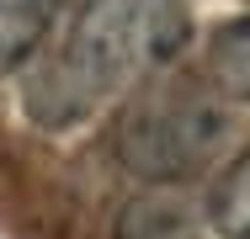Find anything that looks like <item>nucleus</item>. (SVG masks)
I'll return each mask as SVG.
<instances>
[{
    "mask_svg": "<svg viewBox=\"0 0 250 239\" xmlns=\"http://www.w3.org/2000/svg\"><path fill=\"white\" fill-rule=\"evenodd\" d=\"M59 0H0V75L21 69L48 38Z\"/></svg>",
    "mask_w": 250,
    "mask_h": 239,
    "instance_id": "5",
    "label": "nucleus"
},
{
    "mask_svg": "<svg viewBox=\"0 0 250 239\" xmlns=\"http://www.w3.org/2000/svg\"><path fill=\"white\" fill-rule=\"evenodd\" d=\"M202 80L224 101L250 106V16H234V21L213 27V38L202 48Z\"/></svg>",
    "mask_w": 250,
    "mask_h": 239,
    "instance_id": "4",
    "label": "nucleus"
},
{
    "mask_svg": "<svg viewBox=\"0 0 250 239\" xmlns=\"http://www.w3.org/2000/svg\"><path fill=\"white\" fill-rule=\"evenodd\" d=\"M202 207L181 186H144L123 202L112 239H202Z\"/></svg>",
    "mask_w": 250,
    "mask_h": 239,
    "instance_id": "3",
    "label": "nucleus"
},
{
    "mask_svg": "<svg viewBox=\"0 0 250 239\" xmlns=\"http://www.w3.org/2000/svg\"><path fill=\"white\" fill-rule=\"evenodd\" d=\"M192 43L187 0H80L64 38L27 59L21 112L43 133L80 128L106 101L176 64Z\"/></svg>",
    "mask_w": 250,
    "mask_h": 239,
    "instance_id": "1",
    "label": "nucleus"
},
{
    "mask_svg": "<svg viewBox=\"0 0 250 239\" xmlns=\"http://www.w3.org/2000/svg\"><path fill=\"white\" fill-rule=\"evenodd\" d=\"M202 218L218 239H250V149L218 170V181L208 186V202H202Z\"/></svg>",
    "mask_w": 250,
    "mask_h": 239,
    "instance_id": "6",
    "label": "nucleus"
},
{
    "mask_svg": "<svg viewBox=\"0 0 250 239\" xmlns=\"http://www.w3.org/2000/svg\"><path fill=\"white\" fill-rule=\"evenodd\" d=\"M234 133L229 101L208 80H144L112 122L117 165L144 186H187L224 154Z\"/></svg>",
    "mask_w": 250,
    "mask_h": 239,
    "instance_id": "2",
    "label": "nucleus"
}]
</instances>
